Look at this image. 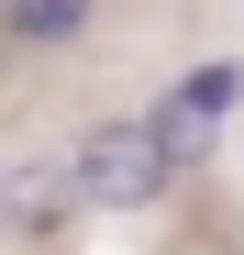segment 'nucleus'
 Segmentation results:
<instances>
[{"mask_svg":"<svg viewBox=\"0 0 244 255\" xmlns=\"http://www.w3.org/2000/svg\"><path fill=\"white\" fill-rule=\"evenodd\" d=\"M167 178H178V166L155 155L144 122H89L78 155H67V189L89 200V211H144V200H167Z\"/></svg>","mask_w":244,"mask_h":255,"instance_id":"nucleus-1","label":"nucleus"},{"mask_svg":"<svg viewBox=\"0 0 244 255\" xmlns=\"http://www.w3.org/2000/svg\"><path fill=\"white\" fill-rule=\"evenodd\" d=\"M233 100H244V67H233V56H211V67H189L178 89H167V100L144 111V133H155V155H167V166H200V155H211V133L233 122Z\"/></svg>","mask_w":244,"mask_h":255,"instance_id":"nucleus-2","label":"nucleus"},{"mask_svg":"<svg viewBox=\"0 0 244 255\" xmlns=\"http://www.w3.org/2000/svg\"><path fill=\"white\" fill-rule=\"evenodd\" d=\"M67 211H78V189H67V166H11V178H0V222H11L22 244H45V233H67Z\"/></svg>","mask_w":244,"mask_h":255,"instance_id":"nucleus-3","label":"nucleus"},{"mask_svg":"<svg viewBox=\"0 0 244 255\" xmlns=\"http://www.w3.org/2000/svg\"><path fill=\"white\" fill-rule=\"evenodd\" d=\"M100 22V0H0V33L11 45H78Z\"/></svg>","mask_w":244,"mask_h":255,"instance_id":"nucleus-4","label":"nucleus"}]
</instances>
